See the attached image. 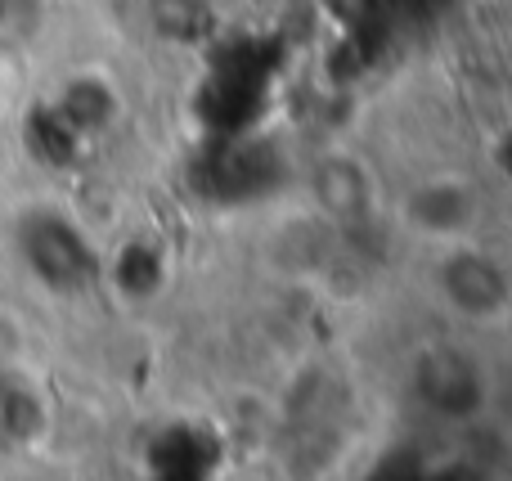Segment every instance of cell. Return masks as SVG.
<instances>
[{
    "instance_id": "cell-1",
    "label": "cell",
    "mask_w": 512,
    "mask_h": 481,
    "mask_svg": "<svg viewBox=\"0 0 512 481\" xmlns=\"http://www.w3.org/2000/svg\"><path fill=\"white\" fill-rule=\"evenodd\" d=\"M427 288L459 333H495L512 324V266L486 239L427 248Z\"/></svg>"
},
{
    "instance_id": "cell-3",
    "label": "cell",
    "mask_w": 512,
    "mask_h": 481,
    "mask_svg": "<svg viewBox=\"0 0 512 481\" xmlns=\"http://www.w3.org/2000/svg\"><path fill=\"white\" fill-rule=\"evenodd\" d=\"M409 392L436 419H477L490 405V365L468 338H432L405 365Z\"/></svg>"
},
{
    "instance_id": "cell-5",
    "label": "cell",
    "mask_w": 512,
    "mask_h": 481,
    "mask_svg": "<svg viewBox=\"0 0 512 481\" xmlns=\"http://www.w3.org/2000/svg\"><path fill=\"white\" fill-rule=\"evenodd\" d=\"M310 207L315 221L333 230H360L378 216L382 194L364 158H355L351 149H333L310 162Z\"/></svg>"
},
{
    "instance_id": "cell-7",
    "label": "cell",
    "mask_w": 512,
    "mask_h": 481,
    "mask_svg": "<svg viewBox=\"0 0 512 481\" xmlns=\"http://www.w3.org/2000/svg\"><path fill=\"white\" fill-rule=\"evenodd\" d=\"M5 108H9V59L0 50V117H5Z\"/></svg>"
},
{
    "instance_id": "cell-4",
    "label": "cell",
    "mask_w": 512,
    "mask_h": 481,
    "mask_svg": "<svg viewBox=\"0 0 512 481\" xmlns=\"http://www.w3.org/2000/svg\"><path fill=\"white\" fill-rule=\"evenodd\" d=\"M18 248H23L32 279H41L59 297L90 293L99 284V275H104V257L95 252L90 234L68 212H54V207H36V212L23 216Z\"/></svg>"
},
{
    "instance_id": "cell-6",
    "label": "cell",
    "mask_w": 512,
    "mask_h": 481,
    "mask_svg": "<svg viewBox=\"0 0 512 481\" xmlns=\"http://www.w3.org/2000/svg\"><path fill=\"white\" fill-rule=\"evenodd\" d=\"M45 23V0H0V50L27 45Z\"/></svg>"
},
{
    "instance_id": "cell-2",
    "label": "cell",
    "mask_w": 512,
    "mask_h": 481,
    "mask_svg": "<svg viewBox=\"0 0 512 481\" xmlns=\"http://www.w3.org/2000/svg\"><path fill=\"white\" fill-rule=\"evenodd\" d=\"M486 189L468 176V171H427V176L409 180L391 203L396 225L418 239L423 248H441V243L481 239L486 225Z\"/></svg>"
}]
</instances>
